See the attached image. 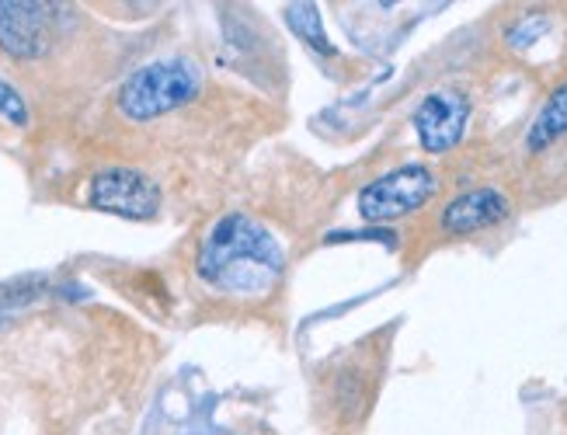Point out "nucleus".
Instances as JSON below:
<instances>
[{
    "label": "nucleus",
    "instance_id": "nucleus-9",
    "mask_svg": "<svg viewBox=\"0 0 567 435\" xmlns=\"http://www.w3.org/2000/svg\"><path fill=\"white\" fill-rule=\"evenodd\" d=\"M289 25H292L296 32H300V35H307V42L313 45V50L331 53V42H328L324 29H320V14H317V8H313V4L289 8Z\"/></svg>",
    "mask_w": 567,
    "mask_h": 435
},
{
    "label": "nucleus",
    "instance_id": "nucleus-6",
    "mask_svg": "<svg viewBox=\"0 0 567 435\" xmlns=\"http://www.w3.org/2000/svg\"><path fill=\"white\" fill-rule=\"evenodd\" d=\"M466 118H471V99H466L463 91H453V87L432 91L414 112L417 143H422L429 154H446L463 139Z\"/></svg>",
    "mask_w": 567,
    "mask_h": 435
},
{
    "label": "nucleus",
    "instance_id": "nucleus-5",
    "mask_svg": "<svg viewBox=\"0 0 567 435\" xmlns=\"http://www.w3.org/2000/svg\"><path fill=\"white\" fill-rule=\"evenodd\" d=\"M87 203L102 213L126 216V220H151L161 206V191L146 175L130 172V167H112L91 182Z\"/></svg>",
    "mask_w": 567,
    "mask_h": 435
},
{
    "label": "nucleus",
    "instance_id": "nucleus-10",
    "mask_svg": "<svg viewBox=\"0 0 567 435\" xmlns=\"http://www.w3.org/2000/svg\"><path fill=\"white\" fill-rule=\"evenodd\" d=\"M0 115H8L11 123H29V108H24L21 94L4 81H0Z\"/></svg>",
    "mask_w": 567,
    "mask_h": 435
},
{
    "label": "nucleus",
    "instance_id": "nucleus-4",
    "mask_svg": "<svg viewBox=\"0 0 567 435\" xmlns=\"http://www.w3.org/2000/svg\"><path fill=\"white\" fill-rule=\"evenodd\" d=\"M56 8L35 0H0V50L14 60H39L53 45Z\"/></svg>",
    "mask_w": 567,
    "mask_h": 435
},
{
    "label": "nucleus",
    "instance_id": "nucleus-2",
    "mask_svg": "<svg viewBox=\"0 0 567 435\" xmlns=\"http://www.w3.org/2000/svg\"><path fill=\"white\" fill-rule=\"evenodd\" d=\"M195 94H199L195 66L185 60H164L130 74V81L118 87V112L133 123H146V118L182 108Z\"/></svg>",
    "mask_w": 567,
    "mask_h": 435
},
{
    "label": "nucleus",
    "instance_id": "nucleus-7",
    "mask_svg": "<svg viewBox=\"0 0 567 435\" xmlns=\"http://www.w3.org/2000/svg\"><path fill=\"white\" fill-rule=\"evenodd\" d=\"M508 216V199L495 188H474L456 196L446 213H442V230L450 234H474V230H487L502 224Z\"/></svg>",
    "mask_w": 567,
    "mask_h": 435
},
{
    "label": "nucleus",
    "instance_id": "nucleus-1",
    "mask_svg": "<svg viewBox=\"0 0 567 435\" xmlns=\"http://www.w3.org/2000/svg\"><path fill=\"white\" fill-rule=\"evenodd\" d=\"M195 265H199V276L224 293L255 297L276 286L282 272V251L258 220L230 213L206 234Z\"/></svg>",
    "mask_w": 567,
    "mask_h": 435
},
{
    "label": "nucleus",
    "instance_id": "nucleus-8",
    "mask_svg": "<svg viewBox=\"0 0 567 435\" xmlns=\"http://www.w3.org/2000/svg\"><path fill=\"white\" fill-rule=\"evenodd\" d=\"M560 136H567V84H560L547 99V105L539 108L526 143H529V151H547Z\"/></svg>",
    "mask_w": 567,
    "mask_h": 435
},
{
    "label": "nucleus",
    "instance_id": "nucleus-3",
    "mask_svg": "<svg viewBox=\"0 0 567 435\" xmlns=\"http://www.w3.org/2000/svg\"><path fill=\"white\" fill-rule=\"evenodd\" d=\"M435 175L425 164H404L393 167L383 178L369 182L359 191V213L369 224H383V220H401V216L422 209L435 196Z\"/></svg>",
    "mask_w": 567,
    "mask_h": 435
}]
</instances>
